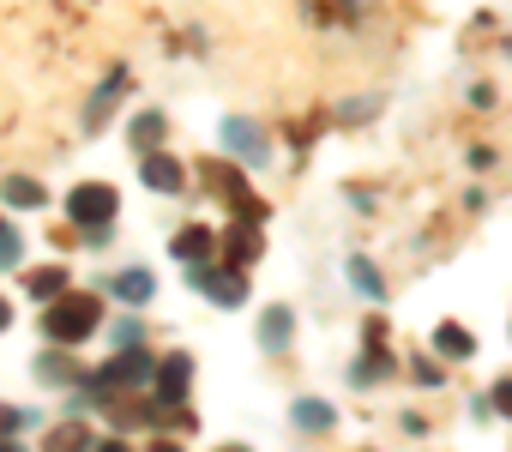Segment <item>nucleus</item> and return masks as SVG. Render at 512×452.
Wrapping results in <instances>:
<instances>
[{
    "label": "nucleus",
    "mask_w": 512,
    "mask_h": 452,
    "mask_svg": "<svg viewBox=\"0 0 512 452\" xmlns=\"http://www.w3.org/2000/svg\"><path fill=\"white\" fill-rule=\"evenodd\" d=\"M37 326H43V338L61 344V350H67V344H85V338L103 326V302L85 296V290H67V296L43 302V320H37Z\"/></svg>",
    "instance_id": "nucleus-1"
},
{
    "label": "nucleus",
    "mask_w": 512,
    "mask_h": 452,
    "mask_svg": "<svg viewBox=\"0 0 512 452\" xmlns=\"http://www.w3.org/2000/svg\"><path fill=\"white\" fill-rule=\"evenodd\" d=\"M67 217L79 223V230H103V223L121 217V193L109 181H85V187L67 193Z\"/></svg>",
    "instance_id": "nucleus-2"
},
{
    "label": "nucleus",
    "mask_w": 512,
    "mask_h": 452,
    "mask_svg": "<svg viewBox=\"0 0 512 452\" xmlns=\"http://www.w3.org/2000/svg\"><path fill=\"white\" fill-rule=\"evenodd\" d=\"M187 284H193V290H205L217 308H241V302H247V272H241V266H229V272H223V266H211V260H205V266H187Z\"/></svg>",
    "instance_id": "nucleus-3"
},
{
    "label": "nucleus",
    "mask_w": 512,
    "mask_h": 452,
    "mask_svg": "<svg viewBox=\"0 0 512 452\" xmlns=\"http://www.w3.org/2000/svg\"><path fill=\"white\" fill-rule=\"evenodd\" d=\"M223 151L241 157V163H272V139L260 133V121H247V115L223 121Z\"/></svg>",
    "instance_id": "nucleus-4"
},
{
    "label": "nucleus",
    "mask_w": 512,
    "mask_h": 452,
    "mask_svg": "<svg viewBox=\"0 0 512 452\" xmlns=\"http://www.w3.org/2000/svg\"><path fill=\"white\" fill-rule=\"evenodd\" d=\"M205 175H217V193L241 211V223H266V199L247 187V175H235V169H223V163H211Z\"/></svg>",
    "instance_id": "nucleus-5"
},
{
    "label": "nucleus",
    "mask_w": 512,
    "mask_h": 452,
    "mask_svg": "<svg viewBox=\"0 0 512 452\" xmlns=\"http://www.w3.org/2000/svg\"><path fill=\"white\" fill-rule=\"evenodd\" d=\"M139 181H145L151 193H181V187H187V169H181V157H169V151H145V157H139Z\"/></svg>",
    "instance_id": "nucleus-6"
},
{
    "label": "nucleus",
    "mask_w": 512,
    "mask_h": 452,
    "mask_svg": "<svg viewBox=\"0 0 512 452\" xmlns=\"http://www.w3.org/2000/svg\"><path fill=\"white\" fill-rule=\"evenodd\" d=\"M187 386H193V356H163L157 362V398L163 404H181Z\"/></svg>",
    "instance_id": "nucleus-7"
},
{
    "label": "nucleus",
    "mask_w": 512,
    "mask_h": 452,
    "mask_svg": "<svg viewBox=\"0 0 512 452\" xmlns=\"http://www.w3.org/2000/svg\"><path fill=\"white\" fill-rule=\"evenodd\" d=\"M211 248H217V236H211V230H199V223H181V230L169 236V254H175V260H187V266H205V260H211Z\"/></svg>",
    "instance_id": "nucleus-8"
},
{
    "label": "nucleus",
    "mask_w": 512,
    "mask_h": 452,
    "mask_svg": "<svg viewBox=\"0 0 512 452\" xmlns=\"http://www.w3.org/2000/svg\"><path fill=\"white\" fill-rule=\"evenodd\" d=\"M290 338H296V314H290V308H266V314H260V350H266V356H284Z\"/></svg>",
    "instance_id": "nucleus-9"
},
{
    "label": "nucleus",
    "mask_w": 512,
    "mask_h": 452,
    "mask_svg": "<svg viewBox=\"0 0 512 452\" xmlns=\"http://www.w3.org/2000/svg\"><path fill=\"white\" fill-rule=\"evenodd\" d=\"M121 91H127V73L115 67V73H109V79L91 91V103H85V133H103V115L115 109V97H121Z\"/></svg>",
    "instance_id": "nucleus-10"
},
{
    "label": "nucleus",
    "mask_w": 512,
    "mask_h": 452,
    "mask_svg": "<svg viewBox=\"0 0 512 452\" xmlns=\"http://www.w3.org/2000/svg\"><path fill=\"white\" fill-rule=\"evenodd\" d=\"M127 139H133V151L145 157V151H163V139H169V121L157 115V109H139L133 121H127Z\"/></svg>",
    "instance_id": "nucleus-11"
},
{
    "label": "nucleus",
    "mask_w": 512,
    "mask_h": 452,
    "mask_svg": "<svg viewBox=\"0 0 512 452\" xmlns=\"http://www.w3.org/2000/svg\"><path fill=\"white\" fill-rule=\"evenodd\" d=\"M0 199H7L13 211H43L49 205V187L31 181V175H7V181H0Z\"/></svg>",
    "instance_id": "nucleus-12"
},
{
    "label": "nucleus",
    "mask_w": 512,
    "mask_h": 452,
    "mask_svg": "<svg viewBox=\"0 0 512 452\" xmlns=\"http://www.w3.org/2000/svg\"><path fill=\"white\" fill-rule=\"evenodd\" d=\"M25 290H31L37 302H55V296L73 290V272H67V266H37V272H25Z\"/></svg>",
    "instance_id": "nucleus-13"
},
{
    "label": "nucleus",
    "mask_w": 512,
    "mask_h": 452,
    "mask_svg": "<svg viewBox=\"0 0 512 452\" xmlns=\"http://www.w3.org/2000/svg\"><path fill=\"white\" fill-rule=\"evenodd\" d=\"M290 422H296L302 434H326V428L338 422V410H332L326 398H296V404H290Z\"/></svg>",
    "instance_id": "nucleus-14"
},
{
    "label": "nucleus",
    "mask_w": 512,
    "mask_h": 452,
    "mask_svg": "<svg viewBox=\"0 0 512 452\" xmlns=\"http://www.w3.org/2000/svg\"><path fill=\"white\" fill-rule=\"evenodd\" d=\"M223 254H229V266L260 260V223H235V230L223 236Z\"/></svg>",
    "instance_id": "nucleus-15"
},
{
    "label": "nucleus",
    "mask_w": 512,
    "mask_h": 452,
    "mask_svg": "<svg viewBox=\"0 0 512 452\" xmlns=\"http://www.w3.org/2000/svg\"><path fill=\"white\" fill-rule=\"evenodd\" d=\"M115 296L139 308V302H151V296H157V278H151L145 266H127V272H115Z\"/></svg>",
    "instance_id": "nucleus-16"
},
{
    "label": "nucleus",
    "mask_w": 512,
    "mask_h": 452,
    "mask_svg": "<svg viewBox=\"0 0 512 452\" xmlns=\"http://www.w3.org/2000/svg\"><path fill=\"white\" fill-rule=\"evenodd\" d=\"M386 374H392V356H386V344H368V350H362V362L350 368V380H356V386H374V380H386Z\"/></svg>",
    "instance_id": "nucleus-17"
},
{
    "label": "nucleus",
    "mask_w": 512,
    "mask_h": 452,
    "mask_svg": "<svg viewBox=\"0 0 512 452\" xmlns=\"http://www.w3.org/2000/svg\"><path fill=\"white\" fill-rule=\"evenodd\" d=\"M434 350L458 362V356H476V338H470L464 326H440V332H434Z\"/></svg>",
    "instance_id": "nucleus-18"
},
{
    "label": "nucleus",
    "mask_w": 512,
    "mask_h": 452,
    "mask_svg": "<svg viewBox=\"0 0 512 452\" xmlns=\"http://www.w3.org/2000/svg\"><path fill=\"white\" fill-rule=\"evenodd\" d=\"M350 284H356V290H362V296H374V302H380V296H386V284H380V272H374V260H362V254H356V260H350Z\"/></svg>",
    "instance_id": "nucleus-19"
},
{
    "label": "nucleus",
    "mask_w": 512,
    "mask_h": 452,
    "mask_svg": "<svg viewBox=\"0 0 512 452\" xmlns=\"http://www.w3.org/2000/svg\"><path fill=\"white\" fill-rule=\"evenodd\" d=\"M49 452H91V434H85V422H67V428H55V434H49Z\"/></svg>",
    "instance_id": "nucleus-20"
},
{
    "label": "nucleus",
    "mask_w": 512,
    "mask_h": 452,
    "mask_svg": "<svg viewBox=\"0 0 512 452\" xmlns=\"http://www.w3.org/2000/svg\"><path fill=\"white\" fill-rule=\"evenodd\" d=\"M37 374H43V386H73V380H79V374H73V362H67L61 350H55V356H43V362H37Z\"/></svg>",
    "instance_id": "nucleus-21"
},
{
    "label": "nucleus",
    "mask_w": 512,
    "mask_h": 452,
    "mask_svg": "<svg viewBox=\"0 0 512 452\" xmlns=\"http://www.w3.org/2000/svg\"><path fill=\"white\" fill-rule=\"evenodd\" d=\"M19 254H25L19 230H13V223H0V272H13V266H19Z\"/></svg>",
    "instance_id": "nucleus-22"
},
{
    "label": "nucleus",
    "mask_w": 512,
    "mask_h": 452,
    "mask_svg": "<svg viewBox=\"0 0 512 452\" xmlns=\"http://www.w3.org/2000/svg\"><path fill=\"white\" fill-rule=\"evenodd\" d=\"M410 374H416V386H440V380H446V368H440L434 356H416V362H410Z\"/></svg>",
    "instance_id": "nucleus-23"
},
{
    "label": "nucleus",
    "mask_w": 512,
    "mask_h": 452,
    "mask_svg": "<svg viewBox=\"0 0 512 452\" xmlns=\"http://www.w3.org/2000/svg\"><path fill=\"white\" fill-rule=\"evenodd\" d=\"M37 416L31 410H13V404H0V434H19V428H31Z\"/></svg>",
    "instance_id": "nucleus-24"
},
{
    "label": "nucleus",
    "mask_w": 512,
    "mask_h": 452,
    "mask_svg": "<svg viewBox=\"0 0 512 452\" xmlns=\"http://www.w3.org/2000/svg\"><path fill=\"white\" fill-rule=\"evenodd\" d=\"M362 115H380V97H356V103L338 109V121H362Z\"/></svg>",
    "instance_id": "nucleus-25"
},
{
    "label": "nucleus",
    "mask_w": 512,
    "mask_h": 452,
    "mask_svg": "<svg viewBox=\"0 0 512 452\" xmlns=\"http://www.w3.org/2000/svg\"><path fill=\"white\" fill-rule=\"evenodd\" d=\"M139 338H145V332H139V320H121V326H115V344H121V350H127V344H139Z\"/></svg>",
    "instance_id": "nucleus-26"
},
{
    "label": "nucleus",
    "mask_w": 512,
    "mask_h": 452,
    "mask_svg": "<svg viewBox=\"0 0 512 452\" xmlns=\"http://www.w3.org/2000/svg\"><path fill=\"white\" fill-rule=\"evenodd\" d=\"M494 404H500V416H512V380H500V386H494Z\"/></svg>",
    "instance_id": "nucleus-27"
},
{
    "label": "nucleus",
    "mask_w": 512,
    "mask_h": 452,
    "mask_svg": "<svg viewBox=\"0 0 512 452\" xmlns=\"http://www.w3.org/2000/svg\"><path fill=\"white\" fill-rule=\"evenodd\" d=\"M91 452H127V440H103V446H91Z\"/></svg>",
    "instance_id": "nucleus-28"
},
{
    "label": "nucleus",
    "mask_w": 512,
    "mask_h": 452,
    "mask_svg": "<svg viewBox=\"0 0 512 452\" xmlns=\"http://www.w3.org/2000/svg\"><path fill=\"white\" fill-rule=\"evenodd\" d=\"M13 326V308H7V296H0V332H7Z\"/></svg>",
    "instance_id": "nucleus-29"
},
{
    "label": "nucleus",
    "mask_w": 512,
    "mask_h": 452,
    "mask_svg": "<svg viewBox=\"0 0 512 452\" xmlns=\"http://www.w3.org/2000/svg\"><path fill=\"white\" fill-rule=\"evenodd\" d=\"M0 452H25V446H19V440H13V434H0Z\"/></svg>",
    "instance_id": "nucleus-30"
},
{
    "label": "nucleus",
    "mask_w": 512,
    "mask_h": 452,
    "mask_svg": "<svg viewBox=\"0 0 512 452\" xmlns=\"http://www.w3.org/2000/svg\"><path fill=\"white\" fill-rule=\"evenodd\" d=\"M151 452H181V446H175V440H157V446H151Z\"/></svg>",
    "instance_id": "nucleus-31"
},
{
    "label": "nucleus",
    "mask_w": 512,
    "mask_h": 452,
    "mask_svg": "<svg viewBox=\"0 0 512 452\" xmlns=\"http://www.w3.org/2000/svg\"><path fill=\"white\" fill-rule=\"evenodd\" d=\"M217 452H253V446H241V440H235V446H217Z\"/></svg>",
    "instance_id": "nucleus-32"
},
{
    "label": "nucleus",
    "mask_w": 512,
    "mask_h": 452,
    "mask_svg": "<svg viewBox=\"0 0 512 452\" xmlns=\"http://www.w3.org/2000/svg\"><path fill=\"white\" fill-rule=\"evenodd\" d=\"M506 55H512V37H506Z\"/></svg>",
    "instance_id": "nucleus-33"
}]
</instances>
